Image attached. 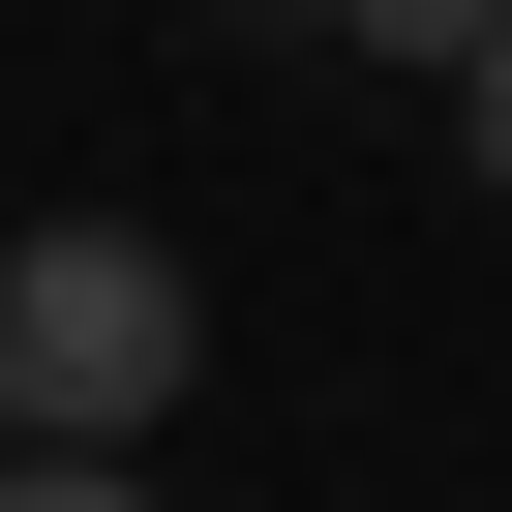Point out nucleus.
Listing matches in <instances>:
<instances>
[{
  "label": "nucleus",
  "instance_id": "1",
  "mask_svg": "<svg viewBox=\"0 0 512 512\" xmlns=\"http://www.w3.org/2000/svg\"><path fill=\"white\" fill-rule=\"evenodd\" d=\"M181 392H211V272L181 241H121V211L0 241V452H151Z\"/></svg>",
  "mask_w": 512,
  "mask_h": 512
},
{
  "label": "nucleus",
  "instance_id": "2",
  "mask_svg": "<svg viewBox=\"0 0 512 512\" xmlns=\"http://www.w3.org/2000/svg\"><path fill=\"white\" fill-rule=\"evenodd\" d=\"M332 31H362V61H482L512 0H332Z\"/></svg>",
  "mask_w": 512,
  "mask_h": 512
},
{
  "label": "nucleus",
  "instance_id": "3",
  "mask_svg": "<svg viewBox=\"0 0 512 512\" xmlns=\"http://www.w3.org/2000/svg\"><path fill=\"white\" fill-rule=\"evenodd\" d=\"M0 512H151V482H121V452H0Z\"/></svg>",
  "mask_w": 512,
  "mask_h": 512
},
{
  "label": "nucleus",
  "instance_id": "4",
  "mask_svg": "<svg viewBox=\"0 0 512 512\" xmlns=\"http://www.w3.org/2000/svg\"><path fill=\"white\" fill-rule=\"evenodd\" d=\"M452 151H482V211H512V31H482V61H452Z\"/></svg>",
  "mask_w": 512,
  "mask_h": 512
},
{
  "label": "nucleus",
  "instance_id": "5",
  "mask_svg": "<svg viewBox=\"0 0 512 512\" xmlns=\"http://www.w3.org/2000/svg\"><path fill=\"white\" fill-rule=\"evenodd\" d=\"M211 31H332V0H211Z\"/></svg>",
  "mask_w": 512,
  "mask_h": 512
}]
</instances>
